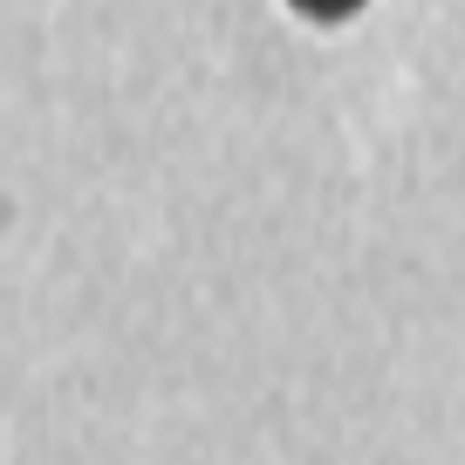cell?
I'll list each match as a JSON object with an SVG mask.
<instances>
[{
    "mask_svg": "<svg viewBox=\"0 0 465 465\" xmlns=\"http://www.w3.org/2000/svg\"><path fill=\"white\" fill-rule=\"evenodd\" d=\"M302 21H315V28H342V21H356L370 7V0H288Z\"/></svg>",
    "mask_w": 465,
    "mask_h": 465,
    "instance_id": "obj_1",
    "label": "cell"
}]
</instances>
